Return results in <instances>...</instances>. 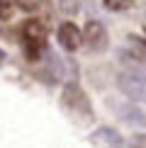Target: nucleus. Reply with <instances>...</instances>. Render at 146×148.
I'll list each match as a JSON object with an SVG mask.
<instances>
[{
    "mask_svg": "<svg viewBox=\"0 0 146 148\" xmlns=\"http://www.w3.org/2000/svg\"><path fill=\"white\" fill-rule=\"evenodd\" d=\"M46 39H49V32H46L44 22H39V20H24L20 24V41L24 46L27 58L36 61L39 56H44Z\"/></svg>",
    "mask_w": 146,
    "mask_h": 148,
    "instance_id": "1",
    "label": "nucleus"
},
{
    "mask_svg": "<svg viewBox=\"0 0 146 148\" xmlns=\"http://www.w3.org/2000/svg\"><path fill=\"white\" fill-rule=\"evenodd\" d=\"M117 85L129 100L146 102V66L136 63V66H132V68L122 71L117 75Z\"/></svg>",
    "mask_w": 146,
    "mask_h": 148,
    "instance_id": "2",
    "label": "nucleus"
},
{
    "mask_svg": "<svg viewBox=\"0 0 146 148\" xmlns=\"http://www.w3.org/2000/svg\"><path fill=\"white\" fill-rule=\"evenodd\" d=\"M61 102H63V107L68 109L71 114L81 116V119H93V104H90L88 95L83 92V88L76 80L66 83L63 92H61Z\"/></svg>",
    "mask_w": 146,
    "mask_h": 148,
    "instance_id": "3",
    "label": "nucleus"
},
{
    "mask_svg": "<svg viewBox=\"0 0 146 148\" xmlns=\"http://www.w3.org/2000/svg\"><path fill=\"white\" fill-rule=\"evenodd\" d=\"M107 44H110V34H107L105 24L97 22V20L85 22V27H83V46H85V51L100 53V51L107 49Z\"/></svg>",
    "mask_w": 146,
    "mask_h": 148,
    "instance_id": "4",
    "label": "nucleus"
},
{
    "mask_svg": "<svg viewBox=\"0 0 146 148\" xmlns=\"http://www.w3.org/2000/svg\"><path fill=\"white\" fill-rule=\"evenodd\" d=\"M110 107H112V112L117 114L124 124L136 126V129H146V112L141 107H136V104H132V102H117V100H110Z\"/></svg>",
    "mask_w": 146,
    "mask_h": 148,
    "instance_id": "5",
    "label": "nucleus"
},
{
    "mask_svg": "<svg viewBox=\"0 0 146 148\" xmlns=\"http://www.w3.org/2000/svg\"><path fill=\"white\" fill-rule=\"evenodd\" d=\"M56 39L63 51L73 53L83 46V29H78V24H73V22H61L56 29Z\"/></svg>",
    "mask_w": 146,
    "mask_h": 148,
    "instance_id": "6",
    "label": "nucleus"
},
{
    "mask_svg": "<svg viewBox=\"0 0 146 148\" xmlns=\"http://www.w3.org/2000/svg\"><path fill=\"white\" fill-rule=\"evenodd\" d=\"M93 143L97 148H124V141H122V136L114 129L110 126H100L97 131L93 134Z\"/></svg>",
    "mask_w": 146,
    "mask_h": 148,
    "instance_id": "7",
    "label": "nucleus"
},
{
    "mask_svg": "<svg viewBox=\"0 0 146 148\" xmlns=\"http://www.w3.org/2000/svg\"><path fill=\"white\" fill-rule=\"evenodd\" d=\"M102 5H105L110 12H124V10L134 8V0H102Z\"/></svg>",
    "mask_w": 146,
    "mask_h": 148,
    "instance_id": "8",
    "label": "nucleus"
},
{
    "mask_svg": "<svg viewBox=\"0 0 146 148\" xmlns=\"http://www.w3.org/2000/svg\"><path fill=\"white\" fill-rule=\"evenodd\" d=\"M59 10L63 12V15H78V10H81V0H59Z\"/></svg>",
    "mask_w": 146,
    "mask_h": 148,
    "instance_id": "9",
    "label": "nucleus"
},
{
    "mask_svg": "<svg viewBox=\"0 0 146 148\" xmlns=\"http://www.w3.org/2000/svg\"><path fill=\"white\" fill-rule=\"evenodd\" d=\"M44 3H46V0H17V8L24 10V12H32L36 8H41Z\"/></svg>",
    "mask_w": 146,
    "mask_h": 148,
    "instance_id": "10",
    "label": "nucleus"
},
{
    "mask_svg": "<svg viewBox=\"0 0 146 148\" xmlns=\"http://www.w3.org/2000/svg\"><path fill=\"white\" fill-rule=\"evenodd\" d=\"M144 32H146V20H144Z\"/></svg>",
    "mask_w": 146,
    "mask_h": 148,
    "instance_id": "11",
    "label": "nucleus"
}]
</instances>
